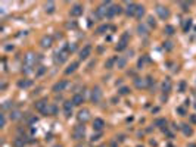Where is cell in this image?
<instances>
[{"instance_id": "ac0fdd59", "label": "cell", "mask_w": 196, "mask_h": 147, "mask_svg": "<svg viewBox=\"0 0 196 147\" xmlns=\"http://www.w3.org/2000/svg\"><path fill=\"white\" fill-rule=\"evenodd\" d=\"M72 103H74V106H80L81 103H84V94H83V93L74 94V97H72Z\"/></svg>"}, {"instance_id": "44dd1931", "label": "cell", "mask_w": 196, "mask_h": 147, "mask_svg": "<svg viewBox=\"0 0 196 147\" xmlns=\"http://www.w3.org/2000/svg\"><path fill=\"white\" fill-rule=\"evenodd\" d=\"M171 87H172L171 80H170V78H165L164 83H162V91H164V93H170V91H171Z\"/></svg>"}, {"instance_id": "2e32d148", "label": "cell", "mask_w": 196, "mask_h": 147, "mask_svg": "<svg viewBox=\"0 0 196 147\" xmlns=\"http://www.w3.org/2000/svg\"><path fill=\"white\" fill-rule=\"evenodd\" d=\"M90 53H92V46L90 44L84 46L81 49V52H80V59H87V58L90 56Z\"/></svg>"}, {"instance_id": "277c9868", "label": "cell", "mask_w": 196, "mask_h": 147, "mask_svg": "<svg viewBox=\"0 0 196 147\" xmlns=\"http://www.w3.org/2000/svg\"><path fill=\"white\" fill-rule=\"evenodd\" d=\"M68 56H70L68 49H67V47H63V49H60V50H58V52L55 53V62L60 65V63H63L65 60L68 59Z\"/></svg>"}, {"instance_id": "d4e9b609", "label": "cell", "mask_w": 196, "mask_h": 147, "mask_svg": "<svg viewBox=\"0 0 196 147\" xmlns=\"http://www.w3.org/2000/svg\"><path fill=\"white\" fill-rule=\"evenodd\" d=\"M181 131H183V134L187 135V137L193 134V130H192L190 125H187V124H183V125H181Z\"/></svg>"}, {"instance_id": "d590c367", "label": "cell", "mask_w": 196, "mask_h": 147, "mask_svg": "<svg viewBox=\"0 0 196 147\" xmlns=\"http://www.w3.org/2000/svg\"><path fill=\"white\" fill-rule=\"evenodd\" d=\"M0 119H2V122H0V127L5 128V127H6V116H5V113L0 115Z\"/></svg>"}, {"instance_id": "74e56055", "label": "cell", "mask_w": 196, "mask_h": 147, "mask_svg": "<svg viewBox=\"0 0 196 147\" xmlns=\"http://www.w3.org/2000/svg\"><path fill=\"white\" fill-rule=\"evenodd\" d=\"M147 24H149V27H154V28H155V25H156V24H155L154 16H149V18H147Z\"/></svg>"}, {"instance_id": "603a6c76", "label": "cell", "mask_w": 196, "mask_h": 147, "mask_svg": "<svg viewBox=\"0 0 196 147\" xmlns=\"http://www.w3.org/2000/svg\"><path fill=\"white\" fill-rule=\"evenodd\" d=\"M33 85V81L31 80H21L19 83H18V87L19 88H28V87H31Z\"/></svg>"}, {"instance_id": "7dc6e473", "label": "cell", "mask_w": 196, "mask_h": 147, "mask_svg": "<svg viewBox=\"0 0 196 147\" xmlns=\"http://www.w3.org/2000/svg\"><path fill=\"white\" fill-rule=\"evenodd\" d=\"M189 147H196V146H195V144H190V146H189Z\"/></svg>"}, {"instance_id": "8d00e7d4", "label": "cell", "mask_w": 196, "mask_h": 147, "mask_svg": "<svg viewBox=\"0 0 196 147\" xmlns=\"http://www.w3.org/2000/svg\"><path fill=\"white\" fill-rule=\"evenodd\" d=\"M179 5H180V8H181L183 10H187V9H189V6H190V3H189V2H180Z\"/></svg>"}, {"instance_id": "e575fe53", "label": "cell", "mask_w": 196, "mask_h": 147, "mask_svg": "<svg viewBox=\"0 0 196 147\" xmlns=\"http://www.w3.org/2000/svg\"><path fill=\"white\" fill-rule=\"evenodd\" d=\"M165 34H168V35H172V34H174V27H171V25H167V27H165Z\"/></svg>"}, {"instance_id": "4316f807", "label": "cell", "mask_w": 196, "mask_h": 147, "mask_svg": "<svg viewBox=\"0 0 196 147\" xmlns=\"http://www.w3.org/2000/svg\"><path fill=\"white\" fill-rule=\"evenodd\" d=\"M21 110H18V109H15V110H10V115H9V118L12 119V121H16V119H19L21 118Z\"/></svg>"}, {"instance_id": "ba28073f", "label": "cell", "mask_w": 196, "mask_h": 147, "mask_svg": "<svg viewBox=\"0 0 196 147\" xmlns=\"http://www.w3.org/2000/svg\"><path fill=\"white\" fill-rule=\"evenodd\" d=\"M122 12V8L120 5H111L109 6V10H108V16L106 18H114L115 15H120Z\"/></svg>"}, {"instance_id": "8992f818", "label": "cell", "mask_w": 196, "mask_h": 147, "mask_svg": "<svg viewBox=\"0 0 196 147\" xmlns=\"http://www.w3.org/2000/svg\"><path fill=\"white\" fill-rule=\"evenodd\" d=\"M77 119L81 122V124H85L87 121H90V110L89 109H81L77 115Z\"/></svg>"}, {"instance_id": "ee69618b", "label": "cell", "mask_w": 196, "mask_h": 147, "mask_svg": "<svg viewBox=\"0 0 196 147\" xmlns=\"http://www.w3.org/2000/svg\"><path fill=\"white\" fill-rule=\"evenodd\" d=\"M184 88H186V83H181V84H180V93H183Z\"/></svg>"}, {"instance_id": "836d02e7", "label": "cell", "mask_w": 196, "mask_h": 147, "mask_svg": "<svg viewBox=\"0 0 196 147\" xmlns=\"http://www.w3.org/2000/svg\"><path fill=\"white\" fill-rule=\"evenodd\" d=\"M108 28H109L108 25H100V27L96 30V33H97V34H103L105 31H108Z\"/></svg>"}, {"instance_id": "f6af8a7d", "label": "cell", "mask_w": 196, "mask_h": 147, "mask_svg": "<svg viewBox=\"0 0 196 147\" xmlns=\"http://www.w3.org/2000/svg\"><path fill=\"white\" fill-rule=\"evenodd\" d=\"M177 110H179V112H180V113H181V115H183V116H184V115H186V110H184V107H179V109H177Z\"/></svg>"}, {"instance_id": "8fae6325", "label": "cell", "mask_w": 196, "mask_h": 147, "mask_svg": "<svg viewBox=\"0 0 196 147\" xmlns=\"http://www.w3.org/2000/svg\"><path fill=\"white\" fill-rule=\"evenodd\" d=\"M72 107H74L72 100H67L63 103V112H65V116H67V118H70L72 115Z\"/></svg>"}, {"instance_id": "b9f144b4", "label": "cell", "mask_w": 196, "mask_h": 147, "mask_svg": "<svg viewBox=\"0 0 196 147\" xmlns=\"http://www.w3.org/2000/svg\"><path fill=\"white\" fill-rule=\"evenodd\" d=\"M146 81H147V87H150L152 83H154V78H152V77H146Z\"/></svg>"}, {"instance_id": "4dcf8cb0", "label": "cell", "mask_w": 196, "mask_h": 147, "mask_svg": "<svg viewBox=\"0 0 196 147\" xmlns=\"http://www.w3.org/2000/svg\"><path fill=\"white\" fill-rule=\"evenodd\" d=\"M143 15H145V8H143V6H139L137 10H136V18H137V19H142Z\"/></svg>"}, {"instance_id": "7402d4cb", "label": "cell", "mask_w": 196, "mask_h": 147, "mask_svg": "<svg viewBox=\"0 0 196 147\" xmlns=\"http://www.w3.org/2000/svg\"><path fill=\"white\" fill-rule=\"evenodd\" d=\"M78 65H80L78 62H72V63H71V65H70L67 69H65V74H67V75H70V74L75 72V71H77V68H78Z\"/></svg>"}, {"instance_id": "5bb4252c", "label": "cell", "mask_w": 196, "mask_h": 147, "mask_svg": "<svg viewBox=\"0 0 196 147\" xmlns=\"http://www.w3.org/2000/svg\"><path fill=\"white\" fill-rule=\"evenodd\" d=\"M52 44H53V38H52V35H44V37L41 38V41H40V46H41L43 49H49Z\"/></svg>"}, {"instance_id": "cb8c5ba5", "label": "cell", "mask_w": 196, "mask_h": 147, "mask_svg": "<svg viewBox=\"0 0 196 147\" xmlns=\"http://www.w3.org/2000/svg\"><path fill=\"white\" fill-rule=\"evenodd\" d=\"M55 113H56V106L53 103H49L47 109L44 110V113H43V115H55Z\"/></svg>"}, {"instance_id": "52a82bcc", "label": "cell", "mask_w": 196, "mask_h": 147, "mask_svg": "<svg viewBox=\"0 0 196 147\" xmlns=\"http://www.w3.org/2000/svg\"><path fill=\"white\" fill-rule=\"evenodd\" d=\"M90 99H92L93 103H99L102 100V90H100V87H93Z\"/></svg>"}, {"instance_id": "f546056e", "label": "cell", "mask_w": 196, "mask_h": 147, "mask_svg": "<svg viewBox=\"0 0 196 147\" xmlns=\"http://www.w3.org/2000/svg\"><path fill=\"white\" fill-rule=\"evenodd\" d=\"M190 27H192V19H184V22H183V31L187 33L190 30Z\"/></svg>"}, {"instance_id": "9c48e42d", "label": "cell", "mask_w": 196, "mask_h": 147, "mask_svg": "<svg viewBox=\"0 0 196 147\" xmlns=\"http://www.w3.org/2000/svg\"><path fill=\"white\" fill-rule=\"evenodd\" d=\"M47 106H49L47 99H41V100H37V102H35V109H37L38 112H41V113H44V110L47 109Z\"/></svg>"}, {"instance_id": "681fc988", "label": "cell", "mask_w": 196, "mask_h": 147, "mask_svg": "<svg viewBox=\"0 0 196 147\" xmlns=\"http://www.w3.org/2000/svg\"><path fill=\"white\" fill-rule=\"evenodd\" d=\"M195 107H196V105H195Z\"/></svg>"}, {"instance_id": "7a4b0ae2", "label": "cell", "mask_w": 196, "mask_h": 147, "mask_svg": "<svg viewBox=\"0 0 196 147\" xmlns=\"http://www.w3.org/2000/svg\"><path fill=\"white\" fill-rule=\"evenodd\" d=\"M109 6H111V2H103L95 12V16L97 19H102V18H106L108 16V10H109Z\"/></svg>"}, {"instance_id": "5b68a950", "label": "cell", "mask_w": 196, "mask_h": 147, "mask_svg": "<svg viewBox=\"0 0 196 147\" xmlns=\"http://www.w3.org/2000/svg\"><path fill=\"white\" fill-rule=\"evenodd\" d=\"M155 12H156V15L161 18V19H168V16H170V10H168V8H165V6H162V5H156L155 6Z\"/></svg>"}, {"instance_id": "ffe728a7", "label": "cell", "mask_w": 196, "mask_h": 147, "mask_svg": "<svg viewBox=\"0 0 196 147\" xmlns=\"http://www.w3.org/2000/svg\"><path fill=\"white\" fill-rule=\"evenodd\" d=\"M137 33H139V35L146 37L149 34V30H147V27L145 25V24H139V25H137Z\"/></svg>"}, {"instance_id": "ab89813d", "label": "cell", "mask_w": 196, "mask_h": 147, "mask_svg": "<svg viewBox=\"0 0 196 147\" xmlns=\"http://www.w3.org/2000/svg\"><path fill=\"white\" fill-rule=\"evenodd\" d=\"M164 47L167 49V50H171V49H172V43L171 41H167V43H164Z\"/></svg>"}, {"instance_id": "3957f363", "label": "cell", "mask_w": 196, "mask_h": 147, "mask_svg": "<svg viewBox=\"0 0 196 147\" xmlns=\"http://www.w3.org/2000/svg\"><path fill=\"white\" fill-rule=\"evenodd\" d=\"M84 137H85V127H84V124L75 125L74 130H72V138L77 140V141H80V140H83Z\"/></svg>"}, {"instance_id": "30bf717a", "label": "cell", "mask_w": 196, "mask_h": 147, "mask_svg": "<svg viewBox=\"0 0 196 147\" xmlns=\"http://www.w3.org/2000/svg\"><path fill=\"white\" fill-rule=\"evenodd\" d=\"M137 8H139V5H136V3H133V2H128V3H127L125 13H127L128 16H136V10H137Z\"/></svg>"}, {"instance_id": "bcb514c9", "label": "cell", "mask_w": 196, "mask_h": 147, "mask_svg": "<svg viewBox=\"0 0 196 147\" xmlns=\"http://www.w3.org/2000/svg\"><path fill=\"white\" fill-rule=\"evenodd\" d=\"M99 138H100V132H99V134H96V135H93L92 141H96V140H99Z\"/></svg>"}, {"instance_id": "1f68e13d", "label": "cell", "mask_w": 196, "mask_h": 147, "mask_svg": "<svg viewBox=\"0 0 196 147\" xmlns=\"http://www.w3.org/2000/svg\"><path fill=\"white\" fill-rule=\"evenodd\" d=\"M118 94H120V96H127V94H130V88H128V87H121V88L118 90Z\"/></svg>"}, {"instance_id": "d6986e66", "label": "cell", "mask_w": 196, "mask_h": 147, "mask_svg": "<svg viewBox=\"0 0 196 147\" xmlns=\"http://www.w3.org/2000/svg\"><path fill=\"white\" fill-rule=\"evenodd\" d=\"M134 85L137 88H147V81H146V78H136Z\"/></svg>"}, {"instance_id": "d6a6232c", "label": "cell", "mask_w": 196, "mask_h": 147, "mask_svg": "<svg viewBox=\"0 0 196 147\" xmlns=\"http://www.w3.org/2000/svg\"><path fill=\"white\" fill-rule=\"evenodd\" d=\"M155 125L159 127V128H164V127L167 125V121H165V119H156V121H155Z\"/></svg>"}, {"instance_id": "c3c4849f", "label": "cell", "mask_w": 196, "mask_h": 147, "mask_svg": "<svg viewBox=\"0 0 196 147\" xmlns=\"http://www.w3.org/2000/svg\"><path fill=\"white\" fill-rule=\"evenodd\" d=\"M55 147H62V146H60V144H58V146H55Z\"/></svg>"}, {"instance_id": "f1b7e54d", "label": "cell", "mask_w": 196, "mask_h": 147, "mask_svg": "<svg viewBox=\"0 0 196 147\" xmlns=\"http://www.w3.org/2000/svg\"><path fill=\"white\" fill-rule=\"evenodd\" d=\"M44 10H46L47 13H53V12H55V3H53V2H47V3L44 5Z\"/></svg>"}, {"instance_id": "60d3db41", "label": "cell", "mask_w": 196, "mask_h": 147, "mask_svg": "<svg viewBox=\"0 0 196 147\" xmlns=\"http://www.w3.org/2000/svg\"><path fill=\"white\" fill-rule=\"evenodd\" d=\"M44 72H46V68H44V66H41V68L38 69V72H37V75L40 77V75H43V74H44Z\"/></svg>"}, {"instance_id": "9a60e30c", "label": "cell", "mask_w": 196, "mask_h": 147, "mask_svg": "<svg viewBox=\"0 0 196 147\" xmlns=\"http://www.w3.org/2000/svg\"><path fill=\"white\" fill-rule=\"evenodd\" d=\"M103 127H105V121H103V119L96 118V119L93 121V130H95V131L100 132V131L103 130Z\"/></svg>"}, {"instance_id": "e0dca14e", "label": "cell", "mask_w": 196, "mask_h": 147, "mask_svg": "<svg viewBox=\"0 0 196 147\" xmlns=\"http://www.w3.org/2000/svg\"><path fill=\"white\" fill-rule=\"evenodd\" d=\"M83 12H84V8L81 6V5H74L72 8H71V16H81L83 15Z\"/></svg>"}, {"instance_id": "4fadbf2b", "label": "cell", "mask_w": 196, "mask_h": 147, "mask_svg": "<svg viewBox=\"0 0 196 147\" xmlns=\"http://www.w3.org/2000/svg\"><path fill=\"white\" fill-rule=\"evenodd\" d=\"M68 87V81H65V80H62V81H59V83H56L55 85H53V91L55 93H60V91H63L65 88Z\"/></svg>"}, {"instance_id": "f35d334b", "label": "cell", "mask_w": 196, "mask_h": 147, "mask_svg": "<svg viewBox=\"0 0 196 147\" xmlns=\"http://www.w3.org/2000/svg\"><path fill=\"white\" fill-rule=\"evenodd\" d=\"M149 60V58L147 56H143L140 60H139V68H143V65H145V62H147Z\"/></svg>"}, {"instance_id": "6da1fadb", "label": "cell", "mask_w": 196, "mask_h": 147, "mask_svg": "<svg viewBox=\"0 0 196 147\" xmlns=\"http://www.w3.org/2000/svg\"><path fill=\"white\" fill-rule=\"evenodd\" d=\"M35 56H37V55H34V53H31V52L24 56V72H25V74L31 72V68L35 65V60H37Z\"/></svg>"}, {"instance_id": "484cf974", "label": "cell", "mask_w": 196, "mask_h": 147, "mask_svg": "<svg viewBox=\"0 0 196 147\" xmlns=\"http://www.w3.org/2000/svg\"><path fill=\"white\" fill-rule=\"evenodd\" d=\"M117 59H118V58L108 59V60L105 62V68H106V69H112V68H114V63H117Z\"/></svg>"}, {"instance_id": "7bdbcfd3", "label": "cell", "mask_w": 196, "mask_h": 147, "mask_svg": "<svg viewBox=\"0 0 196 147\" xmlns=\"http://www.w3.org/2000/svg\"><path fill=\"white\" fill-rule=\"evenodd\" d=\"M10 103H12V102H5V103H3V106H2V107H3V110H5V109H9V107H10Z\"/></svg>"}, {"instance_id": "7c38bea8", "label": "cell", "mask_w": 196, "mask_h": 147, "mask_svg": "<svg viewBox=\"0 0 196 147\" xmlns=\"http://www.w3.org/2000/svg\"><path fill=\"white\" fill-rule=\"evenodd\" d=\"M127 43H128V33H125L122 37H121V40H120V43L117 44V50L118 52H121V50H124V49L127 47Z\"/></svg>"}, {"instance_id": "83f0119b", "label": "cell", "mask_w": 196, "mask_h": 147, "mask_svg": "<svg viewBox=\"0 0 196 147\" xmlns=\"http://www.w3.org/2000/svg\"><path fill=\"white\" fill-rule=\"evenodd\" d=\"M125 65H127V58H118V59H117V66H118V69H124Z\"/></svg>"}, {"instance_id": "f907efd6", "label": "cell", "mask_w": 196, "mask_h": 147, "mask_svg": "<svg viewBox=\"0 0 196 147\" xmlns=\"http://www.w3.org/2000/svg\"><path fill=\"white\" fill-rule=\"evenodd\" d=\"M139 147H142V146H139Z\"/></svg>"}]
</instances>
